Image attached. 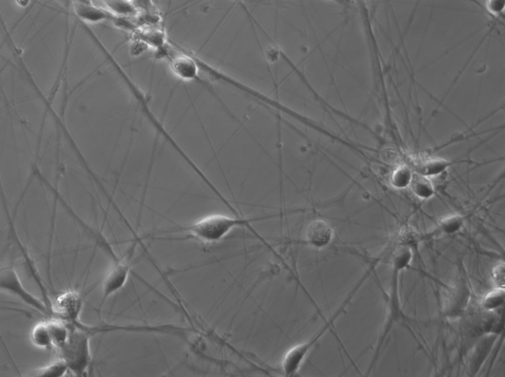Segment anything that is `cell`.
<instances>
[{
	"label": "cell",
	"instance_id": "6da1fadb",
	"mask_svg": "<svg viewBox=\"0 0 505 377\" xmlns=\"http://www.w3.org/2000/svg\"><path fill=\"white\" fill-rule=\"evenodd\" d=\"M265 217L252 219L232 218L219 214L206 216L190 224L181 226L164 232H182L187 234L183 237L170 238V240L195 239L203 243H214L218 241L226 236L232 229L240 226L249 227L252 220H257Z\"/></svg>",
	"mask_w": 505,
	"mask_h": 377
},
{
	"label": "cell",
	"instance_id": "30bf717a",
	"mask_svg": "<svg viewBox=\"0 0 505 377\" xmlns=\"http://www.w3.org/2000/svg\"><path fill=\"white\" fill-rule=\"evenodd\" d=\"M104 2L107 9L115 16L131 19L140 15V12L133 1L106 0Z\"/></svg>",
	"mask_w": 505,
	"mask_h": 377
},
{
	"label": "cell",
	"instance_id": "ac0fdd59",
	"mask_svg": "<svg viewBox=\"0 0 505 377\" xmlns=\"http://www.w3.org/2000/svg\"><path fill=\"white\" fill-rule=\"evenodd\" d=\"M504 1L502 0H492L488 3V7L490 10L495 13L501 12L504 7Z\"/></svg>",
	"mask_w": 505,
	"mask_h": 377
},
{
	"label": "cell",
	"instance_id": "7a4b0ae2",
	"mask_svg": "<svg viewBox=\"0 0 505 377\" xmlns=\"http://www.w3.org/2000/svg\"><path fill=\"white\" fill-rule=\"evenodd\" d=\"M69 324L68 339L59 349L60 357L75 376L85 377L91 362L90 339L93 335L87 329V325L82 322L78 325Z\"/></svg>",
	"mask_w": 505,
	"mask_h": 377
},
{
	"label": "cell",
	"instance_id": "8fae6325",
	"mask_svg": "<svg viewBox=\"0 0 505 377\" xmlns=\"http://www.w3.org/2000/svg\"><path fill=\"white\" fill-rule=\"evenodd\" d=\"M30 338L33 343L38 347L49 349L53 347L46 320L39 322L34 326Z\"/></svg>",
	"mask_w": 505,
	"mask_h": 377
},
{
	"label": "cell",
	"instance_id": "52a82bcc",
	"mask_svg": "<svg viewBox=\"0 0 505 377\" xmlns=\"http://www.w3.org/2000/svg\"><path fill=\"white\" fill-rule=\"evenodd\" d=\"M73 7L78 17L87 22L109 21L112 23L116 17L107 9L95 6L91 1H75Z\"/></svg>",
	"mask_w": 505,
	"mask_h": 377
},
{
	"label": "cell",
	"instance_id": "3957f363",
	"mask_svg": "<svg viewBox=\"0 0 505 377\" xmlns=\"http://www.w3.org/2000/svg\"><path fill=\"white\" fill-rule=\"evenodd\" d=\"M364 281L365 279L363 278H361L354 286L344 298L330 319L326 320L324 325L309 340L295 346L288 351L283 362V369L287 373L289 374H295L297 372L305 358L313 347L327 331L331 329L340 316L345 312L348 306L351 302Z\"/></svg>",
	"mask_w": 505,
	"mask_h": 377
},
{
	"label": "cell",
	"instance_id": "5bb4252c",
	"mask_svg": "<svg viewBox=\"0 0 505 377\" xmlns=\"http://www.w3.org/2000/svg\"><path fill=\"white\" fill-rule=\"evenodd\" d=\"M413 256L410 246L401 245L395 251L393 255V271L397 273L406 267Z\"/></svg>",
	"mask_w": 505,
	"mask_h": 377
},
{
	"label": "cell",
	"instance_id": "5b68a950",
	"mask_svg": "<svg viewBox=\"0 0 505 377\" xmlns=\"http://www.w3.org/2000/svg\"><path fill=\"white\" fill-rule=\"evenodd\" d=\"M135 240L125 256L116 258L106 275L102 284L103 296L98 309L100 312L107 299L116 293L126 284L131 269V259L138 243Z\"/></svg>",
	"mask_w": 505,
	"mask_h": 377
},
{
	"label": "cell",
	"instance_id": "e0dca14e",
	"mask_svg": "<svg viewBox=\"0 0 505 377\" xmlns=\"http://www.w3.org/2000/svg\"><path fill=\"white\" fill-rule=\"evenodd\" d=\"M505 266L504 262H501L495 266L492 270V278L498 288L504 289Z\"/></svg>",
	"mask_w": 505,
	"mask_h": 377
},
{
	"label": "cell",
	"instance_id": "8992f818",
	"mask_svg": "<svg viewBox=\"0 0 505 377\" xmlns=\"http://www.w3.org/2000/svg\"><path fill=\"white\" fill-rule=\"evenodd\" d=\"M83 306V299L80 293L74 290H67L59 294L52 304L56 317L75 324L80 321L79 315Z\"/></svg>",
	"mask_w": 505,
	"mask_h": 377
},
{
	"label": "cell",
	"instance_id": "9c48e42d",
	"mask_svg": "<svg viewBox=\"0 0 505 377\" xmlns=\"http://www.w3.org/2000/svg\"><path fill=\"white\" fill-rule=\"evenodd\" d=\"M50 334L53 347L60 349L67 342L70 332L69 322L57 317H50L46 320Z\"/></svg>",
	"mask_w": 505,
	"mask_h": 377
},
{
	"label": "cell",
	"instance_id": "ba28073f",
	"mask_svg": "<svg viewBox=\"0 0 505 377\" xmlns=\"http://www.w3.org/2000/svg\"><path fill=\"white\" fill-rule=\"evenodd\" d=\"M333 236L330 225L322 220L312 221L308 226L306 237L307 242L315 247H323L327 245Z\"/></svg>",
	"mask_w": 505,
	"mask_h": 377
},
{
	"label": "cell",
	"instance_id": "4fadbf2b",
	"mask_svg": "<svg viewBox=\"0 0 505 377\" xmlns=\"http://www.w3.org/2000/svg\"><path fill=\"white\" fill-rule=\"evenodd\" d=\"M410 184L414 193L421 198H430L434 193L432 184L425 176L413 175Z\"/></svg>",
	"mask_w": 505,
	"mask_h": 377
},
{
	"label": "cell",
	"instance_id": "277c9868",
	"mask_svg": "<svg viewBox=\"0 0 505 377\" xmlns=\"http://www.w3.org/2000/svg\"><path fill=\"white\" fill-rule=\"evenodd\" d=\"M0 288L19 298L29 307L48 318L55 317L43 300L24 287L14 267L8 266L0 269Z\"/></svg>",
	"mask_w": 505,
	"mask_h": 377
},
{
	"label": "cell",
	"instance_id": "7c38bea8",
	"mask_svg": "<svg viewBox=\"0 0 505 377\" xmlns=\"http://www.w3.org/2000/svg\"><path fill=\"white\" fill-rule=\"evenodd\" d=\"M69 371L65 361L60 357L56 360L35 371L33 374L39 377H61Z\"/></svg>",
	"mask_w": 505,
	"mask_h": 377
},
{
	"label": "cell",
	"instance_id": "9a60e30c",
	"mask_svg": "<svg viewBox=\"0 0 505 377\" xmlns=\"http://www.w3.org/2000/svg\"><path fill=\"white\" fill-rule=\"evenodd\" d=\"M464 223L463 217L458 214H451L442 218L439 221L440 230L446 234H453L458 231Z\"/></svg>",
	"mask_w": 505,
	"mask_h": 377
},
{
	"label": "cell",
	"instance_id": "2e32d148",
	"mask_svg": "<svg viewBox=\"0 0 505 377\" xmlns=\"http://www.w3.org/2000/svg\"><path fill=\"white\" fill-rule=\"evenodd\" d=\"M504 300V289L498 288L486 294L483 300V305L487 310H494L501 307Z\"/></svg>",
	"mask_w": 505,
	"mask_h": 377
}]
</instances>
